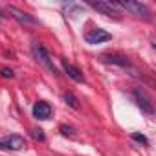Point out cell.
Returning a JSON list of instances; mask_svg holds the SVG:
<instances>
[{
	"label": "cell",
	"mask_w": 156,
	"mask_h": 156,
	"mask_svg": "<svg viewBox=\"0 0 156 156\" xmlns=\"http://www.w3.org/2000/svg\"><path fill=\"white\" fill-rule=\"evenodd\" d=\"M62 70L68 73V77H70V79H73L75 83H83L85 81V77H83V73L79 72V70H77L75 66H72L68 61H62Z\"/></svg>",
	"instance_id": "cell-10"
},
{
	"label": "cell",
	"mask_w": 156,
	"mask_h": 156,
	"mask_svg": "<svg viewBox=\"0 0 156 156\" xmlns=\"http://www.w3.org/2000/svg\"><path fill=\"white\" fill-rule=\"evenodd\" d=\"M0 75L6 77V79H11L15 73H13V70H11V68H0Z\"/></svg>",
	"instance_id": "cell-15"
},
{
	"label": "cell",
	"mask_w": 156,
	"mask_h": 156,
	"mask_svg": "<svg viewBox=\"0 0 156 156\" xmlns=\"http://www.w3.org/2000/svg\"><path fill=\"white\" fill-rule=\"evenodd\" d=\"M33 116L37 119H48L51 116V107L46 101H37L33 105Z\"/></svg>",
	"instance_id": "cell-9"
},
{
	"label": "cell",
	"mask_w": 156,
	"mask_h": 156,
	"mask_svg": "<svg viewBox=\"0 0 156 156\" xmlns=\"http://www.w3.org/2000/svg\"><path fill=\"white\" fill-rule=\"evenodd\" d=\"M119 9L123 8V9H127V11H130V13H134L136 17H143V19H151V9L145 6V4H141V2H114Z\"/></svg>",
	"instance_id": "cell-3"
},
{
	"label": "cell",
	"mask_w": 156,
	"mask_h": 156,
	"mask_svg": "<svg viewBox=\"0 0 156 156\" xmlns=\"http://www.w3.org/2000/svg\"><path fill=\"white\" fill-rule=\"evenodd\" d=\"M4 19V13H2V9H0V20H2Z\"/></svg>",
	"instance_id": "cell-16"
},
{
	"label": "cell",
	"mask_w": 156,
	"mask_h": 156,
	"mask_svg": "<svg viewBox=\"0 0 156 156\" xmlns=\"http://www.w3.org/2000/svg\"><path fill=\"white\" fill-rule=\"evenodd\" d=\"M59 132H61L62 136L75 138V129H73V127H70V125H61V127H59Z\"/></svg>",
	"instance_id": "cell-12"
},
{
	"label": "cell",
	"mask_w": 156,
	"mask_h": 156,
	"mask_svg": "<svg viewBox=\"0 0 156 156\" xmlns=\"http://www.w3.org/2000/svg\"><path fill=\"white\" fill-rule=\"evenodd\" d=\"M110 39H112V35L101 28H96V30H90L88 33H85V41L88 44H101V42H107Z\"/></svg>",
	"instance_id": "cell-6"
},
{
	"label": "cell",
	"mask_w": 156,
	"mask_h": 156,
	"mask_svg": "<svg viewBox=\"0 0 156 156\" xmlns=\"http://www.w3.org/2000/svg\"><path fill=\"white\" fill-rule=\"evenodd\" d=\"M90 8H94L96 11L107 15V17H114V19H121V11L114 2H90Z\"/></svg>",
	"instance_id": "cell-4"
},
{
	"label": "cell",
	"mask_w": 156,
	"mask_h": 156,
	"mask_svg": "<svg viewBox=\"0 0 156 156\" xmlns=\"http://www.w3.org/2000/svg\"><path fill=\"white\" fill-rule=\"evenodd\" d=\"M31 53H33V57L42 64V66H46L48 70H51L53 73H57V66L53 64V61L50 59V53L46 51V48L42 46V44H39V42H33V46H31Z\"/></svg>",
	"instance_id": "cell-1"
},
{
	"label": "cell",
	"mask_w": 156,
	"mask_h": 156,
	"mask_svg": "<svg viewBox=\"0 0 156 156\" xmlns=\"http://www.w3.org/2000/svg\"><path fill=\"white\" fill-rule=\"evenodd\" d=\"M132 96H134V99H136V105L145 112V114H154V105H152V99L149 98V94L141 88V87H138V88H134L132 90Z\"/></svg>",
	"instance_id": "cell-2"
},
{
	"label": "cell",
	"mask_w": 156,
	"mask_h": 156,
	"mask_svg": "<svg viewBox=\"0 0 156 156\" xmlns=\"http://www.w3.org/2000/svg\"><path fill=\"white\" fill-rule=\"evenodd\" d=\"M62 99H64L73 110H79V107H81V105H79V99H77L72 92H64V94H62Z\"/></svg>",
	"instance_id": "cell-11"
},
{
	"label": "cell",
	"mask_w": 156,
	"mask_h": 156,
	"mask_svg": "<svg viewBox=\"0 0 156 156\" xmlns=\"http://www.w3.org/2000/svg\"><path fill=\"white\" fill-rule=\"evenodd\" d=\"M99 59H101L103 62H108V64H118V66H123V68L130 66V61H129L125 55H119V53H105V55H101Z\"/></svg>",
	"instance_id": "cell-8"
},
{
	"label": "cell",
	"mask_w": 156,
	"mask_h": 156,
	"mask_svg": "<svg viewBox=\"0 0 156 156\" xmlns=\"http://www.w3.org/2000/svg\"><path fill=\"white\" fill-rule=\"evenodd\" d=\"M26 147V141L22 136L19 134H11V136H6L0 140V149H8V151H20Z\"/></svg>",
	"instance_id": "cell-5"
},
{
	"label": "cell",
	"mask_w": 156,
	"mask_h": 156,
	"mask_svg": "<svg viewBox=\"0 0 156 156\" xmlns=\"http://www.w3.org/2000/svg\"><path fill=\"white\" fill-rule=\"evenodd\" d=\"M132 140L138 141V143H143V145H149V140L143 136V134H138V132H132Z\"/></svg>",
	"instance_id": "cell-14"
},
{
	"label": "cell",
	"mask_w": 156,
	"mask_h": 156,
	"mask_svg": "<svg viewBox=\"0 0 156 156\" xmlns=\"http://www.w3.org/2000/svg\"><path fill=\"white\" fill-rule=\"evenodd\" d=\"M31 136L39 141H44V130L42 129H31Z\"/></svg>",
	"instance_id": "cell-13"
},
{
	"label": "cell",
	"mask_w": 156,
	"mask_h": 156,
	"mask_svg": "<svg viewBox=\"0 0 156 156\" xmlns=\"http://www.w3.org/2000/svg\"><path fill=\"white\" fill-rule=\"evenodd\" d=\"M8 13H9L15 20H19L20 24H39V20H37L35 17H31V15L20 11V9L15 8V6H9V8H8Z\"/></svg>",
	"instance_id": "cell-7"
}]
</instances>
